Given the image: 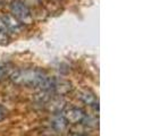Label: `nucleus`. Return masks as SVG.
I'll use <instances>...</instances> for the list:
<instances>
[{
	"mask_svg": "<svg viewBox=\"0 0 151 136\" xmlns=\"http://www.w3.org/2000/svg\"><path fill=\"white\" fill-rule=\"evenodd\" d=\"M9 78L16 85L25 86V87H33V89H38L40 91L51 93L53 77L47 76L45 72L40 69L30 68V69L15 70L10 74Z\"/></svg>",
	"mask_w": 151,
	"mask_h": 136,
	"instance_id": "f257e3e1",
	"label": "nucleus"
},
{
	"mask_svg": "<svg viewBox=\"0 0 151 136\" xmlns=\"http://www.w3.org/2000/svg\"><path fill=\"white\" fill-rule=\"evenodd\" d=\"M10 11L12 15L22 24H31L33 21V15L30 8L22 0H13L10 4Z\"/></svg>",
	"mask_w": 151,
	"mask_h": 136,
	"instance_id": "f03ea898",
	"label": "nucleus"
},
{
	"mask_svg": "<svg viewBox=\"0 0 151 136\" xmlns=\"http://www.w3.org/2000/svg\"><path fill=\"white\" fill-rule=\"evenodd\" d=\"M63 117L68 124H80L84 121L86 115L81 108L69 107L63 111Z\"/></svg>",
	"mask_w": 151,
	"mask_h": 136,
	"instance_id": "7ed1b4c3",
	"label": "nucleus"
},
{
	"mask_svg": "<svg viewBox=\"0 0 151 136\" xmlns=\"http://www.w3.org/2000/svg\"><path fill=\"white\" fill-rule=\"evenodd\" d=\"M1 19L5 23V25H6V27H7L9 34H10V33H13V34L16 33V34H17V33H19V32L22 31V23L19 22V21H17L12 14L2 16Z\"/></svg>",
	"mask_w": 151,
	"mask_h": 136,
	"instance_id": "20e7f679",
	"label": "nucleus"
},
{
	"mask_svg": "<svg viewBox=\"0 0 151 136\" xmlns=\"http://www.w3.org/2000/svg\"><path fill=\"white\" fill-rule=\"evenodd\" d=\"M80 97H81V100L83 101L84 103H86V105H89V106H93L98 108V100H97L96 95H94L92 92L85 90L81 93Z\"/></svg>",
	"mask_w": 151,
	"mask_h": 136,
	"instance_id": "39448f33",
	"label": "nucleus"
},
{
	"mask_svg": "<svg viewBox=\"0 0 151 136\" xmlns=\"http://www.w3.org/2000/svg\"><path fill=\"white\" fill-rule=\"evenodd\" d=\"M13 72V66L9 62H0V82L9 77Z\"/></svg>",
	"mask_w": 151,
	"mask_h": 136,
	"instance_id": "423d86ee",
	"label": "nucleus"
},
{
	"mask_svg": "<svg viewBox=\"0 0 151 136\" xmlns=\"http://www.w3.org/2000/svg\"><path fill=\"white\" fill-rule=\"evenodd\" d=\"M67 121L64 119V117L61 116V117H56V118H53L52 121H51V125H52V127L57 132H63V130H65V129L67 128Z\"/></svg>",
	"mask_w": 151,
	"mask_h": 136,
	"instance_id": "0eeeda50",
	"label": "nucleus"
},
{
	"mask_svg": "<svg viewBox=\"0 0 151 136\" xmlns=\"http://www.w3.org/2000/svg\"><path fill=\"white\" fill-rule=\"evenodd\" d=\"M8 37H9V32H8L7 27L5 25L4 21L0 17V44H5L7 43Z\"/></svg>",
	"mask_w": 151,
	"mask_h": 136,
	"instance_id": "6e6552de",
	"label": "nucleus"
},
{
	"mask_svg": "<svg viewBox=\"0 0 151 136\" xmlns=\"http://www.w3.org/2000/svg\"><path fill=\"white\" fill-rule=\"evenodd\" d=\"M7 116H8V109L5 106L0 105V121H2L4 119H6Z\"/></svg>",
	"mask_w": 151,
	"mask_h": 136,
	"instance_id": "1a4fd4ad",
	"label": "nucleus"
},
{
	"mask_svg": "<svg viewBox=\"0 0 151 136\" xmlns=\"http://www.w3.org/2000/svg\"><path fill=\"white\" fill-rule=\"evenodd\" d=\"M72 136H84V135H82V134H75V135H72Z\"/></svg>",
	"mask_w": 151,
	"mask_h": 136,
	"instance_id": "9d476101",
	"label": "nucleus"
}]
</instances>
